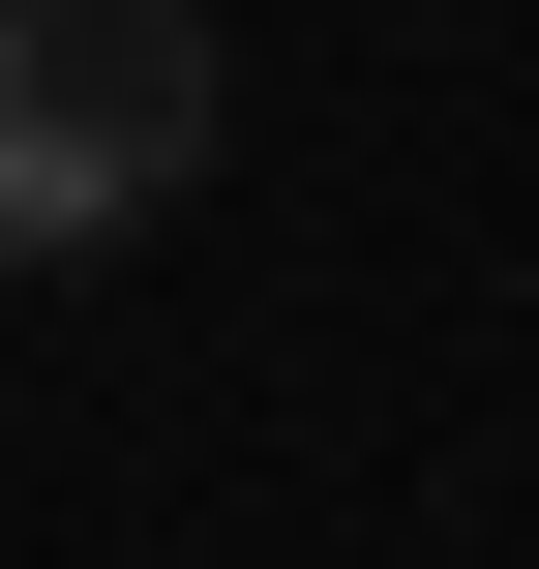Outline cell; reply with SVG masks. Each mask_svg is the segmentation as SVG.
<instances>
[{"label":"cell","mask_w":539,"mask_h":569,"mask_svg":"<svg viewBox=\"0 0 539 569\" xmlns=\"http://www.w3.org/2000/svg\"><path fill=\"white\" fill-rule=\"evenodd\" d=\"M210 120H240L210 0H0V270L150 240V210L210 180Z\"/></svg>","instance_id":"cell-1"}]
</instances>
